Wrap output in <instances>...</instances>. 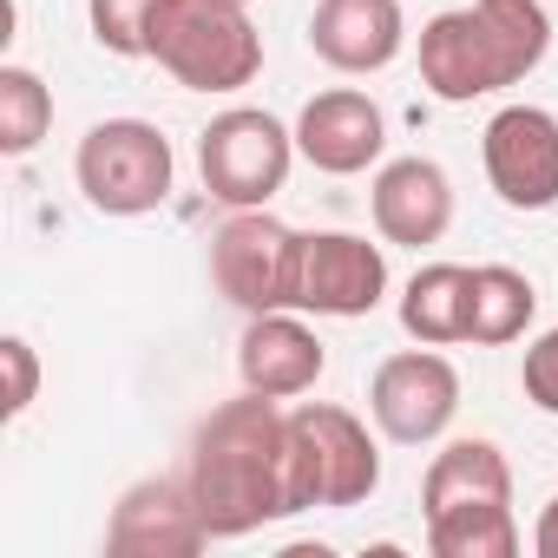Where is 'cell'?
Wrapping results in <instances>:
<instances>
[{
    "label": "cell",
    "mask_w": 558,
    "mask_h": 558,
    "mask_svg": "<svg viewBox=\"0 0 558 558\" xmlns=\"http://www.w3.org/2000/svg\"><path fill=\"white\" fill-rule=\"evenodd\" d=\"M184 480L210 538H250L269 519H290V414L250 388L243 401L210 408L191 434Z\"/></svg>",
    "instance_id": "6da1fadb"
},
{
    "label": "cell",
    "mask_w": 558,
    "mask_h": 558,
    "mask_svg": "<svg viewBox=\"0 0 558 558\" xmlns=\"http://www.w3.org/2000/svg\"><path fill=\"white\" fill-rule=\"evenodd\" d=\"M551 53V14L538 0H473L421 27V86L447 106L486 99L538 73Z\"/></svg>",
    "instance_id": "7a4b0ae2"
},
{
    "label": "cell",
    "mask_w": 558,
    "mask_h": 558,
    "mask_svg": "<svg viewBox=\"0 0 558 558\" xmlns=\"http://www.w3.org/2000/svg\"><path fill=\"white\" fill-rule=\"evenodd\" d=\"M145 60L191 93H243L263 73V34L243 0H158Z\"/></svg>",
    "instance_id": "3957f363"
},
{
    "label": "cell",
    "mask_w": 558,
    "mask_h": 558,
    "mask_svg": "<svg viewBox=\"0 0 558 558\" xmlns=\"http://www.w3.org/2000/svg\"><path fill=\"white\" fill-rule=\"evenodd\" d=\"M381 486V447L362 414L336 401L290 408V506H362Z\"/></svg>",
    "instance_id": "277c9868"
},
{
    "label": "cell",
    "mask_w": 558,
    "mask_h": 558,
    "mask_svg": "<svg viewBox=\"0 0 558 558\" xmlns=\"http://www.w3.org/2000/svg\"><path fill=\"white\" fill-rule=\"evenodd\" d=\"M73 178L99 217H145L171 197L178 158L151 119H99L73 151Z\"/></svg>",
    "instance_id": "5b68a950"
},
{
    "label": "cell",
    "mask_w": 558,
    "mask_h": 558,
    "mask_svg": "<svg viewBox=\"0 0 558 558\" xmlns=\"http://www.w3.org/2000/svg\"><path fill=\"white\" fill-rule=\"evenodd\" d=\"M296 132L256 106H230L197 132V178L223 210H263L290 184Z\"/></svg>",
    "instance_id": "8992f818"
},
{
    "label": "cell",
    "mask_w": 558,
    "mask_h": 558,
    "mask_svg": "<svg viewBox=\"0 0 558 558\" xmlns=\"http://www.w3.org/2000/svg\"><path fill=\"white\" fill-rule=\"evenodd\" d=\"M296 276H303V230L276 223L269 204L263 210H230L223 230L210 236V283L243 316L296 310Z\"/></svg>",
    "instance_id": "52a82bcc"
},
{
    "label": "cell",
    "mask_w": 558,
    "mask_h": 558,
    "mask_svg": "<svg viewBox=\"0 0 558 558\" xmlns=\"http://www.w3.org/2000/svg\"><path fill=\"white\" fill-rule=\"evenodd\" d=\"M368 414L375 427L395 440V447H427L453 427L460 414V375L447 355H434L427 342L421 349H401L375 368L368 381Z\"/></svg>",
    "instance_id": "ba28073f"
},
{
    "label": "cell",
    "mask_w": 558,
    "mask_h": 558,
    "mask_svg": "<svg viewBox=\"0 0 558 558\" xmlns=\"http://www.w3.org/2000/svg\"><path fill=\"white\" fill-rule=\"evenodd\" d=\"M486 184L506 210H551L558 204V119L545 106H506L486 119L480 138Z\"/></svg>",
    "instance_id": "9c48e42d"
},
{
    "label": "cell",
    "mask_w": 558,
    "mask_h": 558,
    "mask_svg": "<svg viewBox=\"0 0 558 558\" xmlns=\"http://www.w3.org/2000/svg\"><path fill=\"white\" fill-rule=\"evenodd\" d=\"M388 296V256L381 243L355 230H316L303 236V276H296V310L303 316H375Z\"/></svg>",
    "instance_id": "30bf717a"
},
{
    "label": "cell",
    "mask_w": 558,
    "mask_h": 558,
    "mask_svg": "<svg viewBox=\"0 0 558 558\" xmlns=\"http://www.w3.org/2000/svg\"><path fill=\"white\" fill-rule=\"evenodd\" d=\"M210 545V525L197 512V493L191 480H138L119 506H112V525H106V551L119 558H191Z\"/></svg>",
    "instance_id": "8fae6325"
},
{
    "label": "cell",
    "mask_w": 558,
    "mask_h": 558,
    "mask_svg": "<svg viewBox=\"0 0 558 558\" xmlns=\"http://www.w3.org/2000/svg\"><path fill=\"white\" fill-rule=\"evenodd\" d=\"M408 47L401 0H316L310 14V53L336 73H381Z\"/></svg>",
    "instance_id": "7c38bea8"
},
{
    "label": "cell",
    "mask_w": 558,
    "mask_h": 558,
    "mask_svg": "<svg viewBox=\"0 0 558 558\" xmlns=\"http://www.w3.org/2000/svg\"><path fill=\"white\" fill-rule=\"evenodd\" d=\"M381 145H388V119H381V106H375L368 93H355V86L316 93V99L303 106V119H296V151H303L316 171H329V178L368 171V165L381 158Z\"/></svg>",
    "instance_id": "4fadbf2b"
},
{
    "label": "cell",
    "mask_w": 558,
    "mask_h": 558,
    "mask_svg": "<svg viewBox=\"0 0 558 558\" xmlns=\"http://www.w3.org/2000/svg\"><path fill=\"white\" fill-rule=\"evenodd\" d=\"M329 355L316 342V329L290 310H269V316H250L243 323V342H236V375L250 395H269V401H296L323 381Z\"/></svg>",
    "instance_id": "5bb4252c"
},
{
    "label": "cell",
    "mask_w": 558,
    "mask_h": 558,
    "mask_svg": "<svg viewBox=\"0 0 558 558\" xmlns=\"http://www.w3.org/2000/svg\"><path fill=\"white\" fill-rule=\"evenodd\" d=\"M368 210H375V230H381L388 243L427 250V243H440L447 223H453V178H447L434 158H388V165L375 171Z\"/></svg>",
    "instance_id": "9a60e30c"
},
{
    "label": "cell",
    "mask_w": 558,
    "mask_h": 558,
    "mask_svg": "<svg viewBox=\"0 0 558 558\" xmlns=\"http://www.w3.org/2000/svg\"><path fill=\"white\" fill-rule=\"evenodd\" d=\"M506 499H512V466L493 440H447L421 480V519L453 506H506Z\"/></svg>",
    "instance_id": "2e32d148"
},
{
    "label": "cell",
    "mask_w": 558,
    "mask_h": 558,
    "mask_svg": "<svg viewBox=\"0 0 558 558\" xmlns=\"http://www.w3.org/2000/svg\"><path fill=\"white\" fill-rule=\"evenodd\" d=\"M538 316V290L532 276L512 263H480L473 269V290H466V342L473 349H506L532 329Z\"/></svg>",
    "instance_id": "e0dca14e"
},
{
    "label": "cell",
    "mask_w": 558,
    "mask_h": 558,
    "mask_svg": "<svg viewBox=\"0 0 558 558\" xmlns=\"http://www.w3.org/2000/svg\"><path fill=\"white\" fill-rule=\"evenodd\" d=\"M466 290H473V269L466 263H427L414 269V283L401 290V329L427 349L466 342Z\"/></svg>",
    "instance_id": "ac0fdd59"
},
{
    "label": "cell",
    "mask_w": 558,
    "mask_h": 558,
    "mask_svg": "<svg viewBox=\"0 0 558 558\" xmlns=\"http://www.w3.org/2000/svg\"><path fill=\"white\" fill-rule=\"evenodd\" d=\"M427 551L434 558H512L519 551V519L506 506H453L427 519Z\"/></svg>",
    "instance_id": "d6986e66"
},
{
    "label": "cell",
    "mask_w": 558,
    "mask_h": 558,
    "mask_svg": "<svg viewBox=\"0 0 558 558\" xmlns=\"http://www.w3.org/2000/svg\"><path fill=\"white\" fill-rule=\"evenodd\" d=\"M47 132H53V93H47V80L27 73V66H0V151L27 158Z\"/></svg>",
    "instance_id": "ffe728a7"
},
{
    "label": "cell",
    "mask_w": 558,
    "mask_h": 558,
    "mask_svg": "<svg viewBox=\"0 0 558 558\" xmlns=\"http://www.w3.org/2000/svg\"><path fill=\"white\" fill-rule=\"evenodd\" d=\"M151 14L158 0H86V21H93V40L119 60H145L151 47Z\"/></svg>",
    "instance_id": "44dd1931"
},
{
    "label": "cell",
    "mask_w": 558,
    "mask_h": 558,
    "mask_svg": "<svg viewBox=\"0 0 558 558\" xmlns=\"http://www.w3.org/2000/svg\"><path fill=\"white\" fill-rule=\"evenodd\" d=\"M519 388L538 414H558V329H545L532 349H525V368H519Z\"/></svg>",
    "instance_id": "7402d4cb"
},
{
    "label": "cell",
    "mask_w": 558,
    "mask_h": 558,
    "mask_svg": "<svg viewBox=\"0 0 558 558\" xmlns=\"http://www.w3.org/2000/svg\"><path fill=\"white\" fill-rule=\"evenodd\" d=\"M0 368H8V421H21L27 408H34V395H40V362H34V342L27 336H8L0 342Z\"/></svg>",
    "instance_id": "603a6c76"
},
{
    "label": "cell",
    "mask_w": 558,
    "mask_h": 558,
    "mask_svg": "<svg viewBox=\"0 0 558 558\" xmlns=\"http://www.w3.org/2000/svg\"><path fill=\"white\" fill-rule=\"evenodd\" d=\"M532 551H538V558H558V493L545 499V512H538V525H532Z\"/></svg>",
    "instance_id": "cb8c5ba5"
},
{
    "label": "cell",
    "mask_w": 558,
    "mask_h": 558,
    "mask_svg": "<svg viewBox=\"0 0 558 558\" xmlns=\"http://www.w3.org/2000/svg\"><path fill=\"white\" fill-rule=\"evenodd\" d=\"M243 8H250V0H243Z\"/></svg>",
    "instance_id": "d4e9b609"
}]
</instances>
